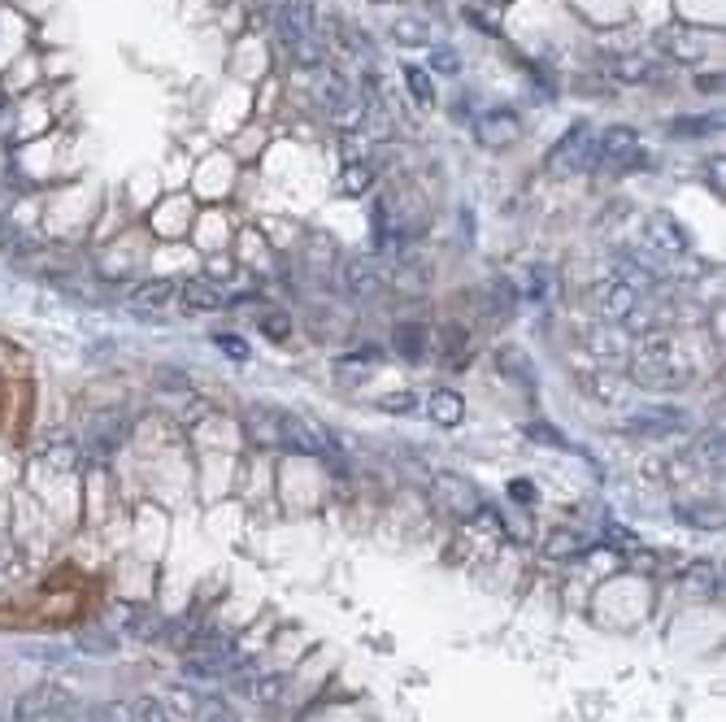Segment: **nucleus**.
Segmentation results:
<instances>
[{
    "label": "nucleus",
    "mask_w": 726,
    "mask_h": 722,
    "mask_svg": "<svg viewBox=\"0 0 726 722\" xmlns=\"http://www.w3.org/2000/svg\"><path fill=\"white\" fill-rule=\"evenodd\" d=\"M631 379L640 383L648 392H679L687 379H692V370H687V361L679 357V348L666 335H657V340H648L640 353L631 361Z\"/></svg>",
    "instance_id": "f257e3e1"
},
{
    "label": "nucleus",
    "mask_w": 726,
    "mask_h": 722,
    "mask_svg": "<svg viewBox=\"0 0 726 722\" xmlns=\"http://www.w3.org/2000/svg\"><path fill=\"white\" fill-rule=\"evenodd\" d=\"M70 709H74L70 692H61L57 683H40V688L18 696L14 714H18V722H57V718H66Z\"/></svg>",
    "instance_id": "f03ea898"
},
{
    "label": "nucleus",
    "mask_w": 726,
    "mask_h": 722,
    "mask_svg": "<svg viewBox=\"0 0 726 722\" xmlns=\"http://www.w3.org/2000/svg\"><path fill=\"white\" fill-rule=\"evenodd\" d=\"M279 448H287V453H305V457H327L331 440L322 435L318 422L283 414V409H279Z\"/></svg>",
    "instance_id": "7ed1b4c3"
},
{
    "label": "nucleus",
    "mask_w": 726,
    "mask_h": 722,
    "mask_svg": "<svg viewBox=\"0 0 726 722\" xmlns=\"http://www.w3.org/2000/svg\"><path fill=\"white\" fill-rule=\"evenodd\" d=\"M596 166V140L587 127H574L566 140L553 148V157H548V170L553 174H587Z\"/></svg>",
    "instance_id": "20e7f679"
},
{
    "label": "nucleus",
    "mask_w": 726,
    "mask_h": 722,
    "mask_svg": "<svg viewBox=\"0 0 726 722\" xmlns=\"http://www.w3.org/2000/svg\"><path fill=\"white\" fill-rule=\"evenodd\" d=\"M435 501H440L453 518H474V514H483V496H479V488H474L470 479H461V475H440V479H435Z\"/></svg>",
    "instance_id": "39448f33"
},
{
    "label": "nucleus",
    "mask_w": 726,
    "mask_h": 722,
    "mask_svg": "<svg viewBox=\"0 0 726 722\" xmlns=\"http://www.w3.org/2000/svg\"><path fill=\"white\" fill-rule=\"evenodd\" d=\"M622 431L627 435H674V431H687V414L674 405H648L640 414L622 418Z\"/></svg>",
    "instance_id": "423d86ee"
},
{
    "label": "nucleus",
    "mask_w": 726,
    "mask_h": 722,
    "mask_svg": "<svg viewBox=\"0 0 726 722\" xmlns=\"http://www.w3.org/2000/svg\"><path fill=\"white\" fill-rule=\"evenodd\" d=\"M640 140H635V131L627 127H613L605 140L596 144V166H609V170H631L640 166Z\"/></svg>",
    "instance_id": "0eeeda50"
},
{
    "label": "nucleus",
    "mask_w": 726,
    "mask_h": 722,
    "mask_svg": "<svg viewBox=\"0 0 726 722\" xmlns=\"http://www.w3.org/2000/svg\"><path fill=\"white\" fill-rule=\"evenodd\" d=\"M635 296L640 292H631L622 279H600L592 288V305L605 322H627L635 314Z\"/></svg>",
    "instance_id": "6e6552de"
},
{
    "label": "nucleus",
    "mask_w": 726,
    "mask_h": 722,
    "mask_svg": "<svg viewBox=\"0 0 726 722\" xmlns=\"http://www.w3.org/2000/svg\"><path fill=\"white\" fill-rule=\"evenodd\" d=\"M518 135H522V118L513 109H492V114H483L474 122V140L483 148H509Z\"/></svg>",
    "instance_id": "1a4fd4ad"
},
{
    "label": "nucleus",
    "mask_w": 726,
    "mask_h": 722,
    "mask_svg": "<svg viewBox=\"0 0 726 722\" xmlns=\"http://www.w3.org/2000/svg\"><path fill=\"white\" fill-rule=\"evenodd\" d=\"M122 427H127V418H122L118 409L92 414V422H87V444H92V457H109V453H114V448L122 444Z\"/></svg>",
    "instance_id": "9d476101"
},
{
    "label": "nucleus",
    "mask_w": 726,
    "mask_h": 722,
    "mask_svg": "<svg viewBox=\"0 0 726 722\" xmlns=\"http://www.w3.org/2000/svg\"><path fill=\"white\" fill-rule=\"evenodd\" d=\"M648 248H657L661 257H683L687 253V235L670 214H653L648 218Z\"/></svg>",
    "instance_id": "9b49d317"
},
{
    "label": "nucleus",
    "mask_w": 726,
    "mask_h": 722,
    "mask_svg": "<svg viewBox=\"0 0 726 722\" xmlns=\"http://www.w3.org/2000/svg\"><path fill=\"white\" fill-rule=\"evenodd\" d=\"M179 305L187 309V314H218V309L227 305V296H222L214 283H205V279H187L183 292H179Z\"/></svg>",
    "instance_id": "f8f14e48"
},
{
    "label": "nucleus",
    "mask_w": 726,
    "mask_h": 722,
    "mask_svg": "<svg viewBox=\"0 0 726 722\" xmlns=\"http://www.w3.org/2000/svg\"><path fill=\"white\" fill-rule=\"evenodd\" d=\"M392 348L405 361H422V357H427V348H431L427 322H400V327L392 331Z\"/></svg>",
    "instance_id": "ddd939ff"
},
{
    "label": "nucleus",
    "mask_w": 726,
    "mask_h": 722,
    "mask_svg": "<svg viewBox=\"0 0 726 722\" xmlns=\"http://www.w3.org/2000/svg\"><path fill=\"white\" fill-rule=\"evenodd\" d=\"M344 288L353 296H379L383 279H379V270H374L366 257H353V261H344Z\"/></svg>",
    "instance_id": "4468645a"
},
{
    "label": "nucleus",
    "mask_w": 726,
    "mask_h": 722,
    "mask_svg": "<svg viewBox=\"0 0 726 722\" xmlns=\"http://www.w3.org/2000/svg\"><path fill=\"white\" fill-rule=\"evenodd\" d=\"M683 592L700 596V601H713V596H722V575L709 562H696L692 570H687V579H683Z\"/></svg>",
    "instance_id": "2eb2a0df"
},
{
    "label": "nucleus",
    "mask_w": 726,
    "mask_h": 722,
    "mask_svg": "<svg viewBox=\"0 0 726 722\" xmlns=\"http://www.w3.org/2000/svg\"><path fill=\"white\" fill-rule=\"evenodd\" d=\"M244 422H248V435H253L257 444L279 448V409H261V405H253Z\"/></svg>",
    "instance_id": "dca6fc26"
},
{
    "label": "nucleus",
    "mask_w": 726,
    "mask_h": 722,
    "mask_svg": "<svg viewBox=\"0 0 726 722\" xmlns=\"http://www.w3.org/2000/svg\"><path fill=\"white\" fill-rule=\"evenodd\" d=\"M579 553H587V540L579 531H570V527H561V531H553L544 540V557H548V562H570V557H579Z\"/></svg>",
    "instance_id": "f3484780"
},
{
    "label": "nucleus",
    "mask_w": 726,
    "mask_h": 722,
    "mask_svg": "<svg viewBox=\"0 0 726 722\" xmlns=\"http://www.w3.org/2000/svg\"><path fill=\"white\" fill-rule=\"evenodd\" d=\"M440 353H444L448 366L461 370V366H466V357H470V331H466V327H457V322H448V327H440Z\"/></svg>",
    "instance_id": "a211bd4d"
},
{
    "label": "nucleus",
    "mask_w": 726,
    "mask_h": 722,
    "mask_svg": "<svg viewBox=\"0 0 726 722\" xmlns=\"http://www.w3.org/2000/svg\"><path fill=\"white\" fill-rule=\"evenodd\" d=\"M374 361H379V348H361V353H348V357L335 361V375H340L344 388H353L361 375H370L374 370Z\"/></svg>",
    "instance_id": "6ab92c4d"
},
{
    "label": "nucleus",
    "mask_w": 726,
    "mask_h": 722,
    "mask_svg": "<svg viewBox=\"0 0 726 722\" xmlns=\"http://www.w3.org/2000/svg\"><path fill=\"white\" fill-rule=\"evenodd\" d=\"M700 475H713V470H722V431H709L700 435V444L692 448V457H687Z\"/></svg>",
    "instance_id": "aec40b11"
},
{
    "label": "nucleus",
    "mask_w": 726,
    "mask_h": 722,
    "mask_svg": "<svg viewBox=\"0 0 726 722\" xmlns=\"http://www.w3.org/2000/svg\"><path fill=\"white\" fill-rule=\"evenodd\" d=\"M427 409H431V418L440 422V427H457V422L466 418V405H461V396H457V392H448V388H435Z\"/></svg>",
    "instance_id": "412c9836"
},
{
    "label": "nucleus",
    "mask_w": 726,
    "mask_h": 722,
    "mask_svg": "<svg viewBox=\"0 0 726 722\" xmlns=\"http://www.w3.org/2000/svg\"><path fill=\"white\" fill-rule=\"evenodd\" d=\"M170 296H174V283L153 279V283H144L140 292H131V305L144 309V314H153V309H166L170 305Z\"/></svg>",
    "instance_id": "4be33fe9"
},
{
    "label": "nucleus",
    "mask_w": 726,
    "mask_h": 722,
    "mask_svg": "<svg viewBox=\"0 0 726 722\" xmlns=\"http://www.w3.org/2000/svg\"><path fill=\"white\" fill-rule=\"evenodd\" d=\"M161 705L174 709V714H183V718H192L196 705H200V696L192 688H166V692H161Z\"/></svg>",
    "instance_id": "5701e85b"
},
{
    "label": "nucleus",
    "mask_w": 726,
    "mask_h": 722,
    "mask_svg": "<svg viewBox=\"0 0 726 722\" xmlns=\"http://www.w3.org/2000/svg\"><path fill=\"white\" fill-rule=\"evenodd\" d=\"M44 466H53V470H74L79 466V448H74L70 440H61V444H48V453H44Z\"/></svg>",
    "instance_id": "b1692460"
},
{
    "label": "nucleus",
    "mask_w": 726,
    "mask_h": 722,
    "mask_svg": "<svg viewBox=\"0 0 726 722\" xmlns=\"http://www.w3.org/2000/svg\"><path fill=\"white\" fill-rule=\"evenodd\" d=\"M261 335H266V340H287V335H292V318L283 314V309H266V314H261V327H257Z\"/></svg>",
    "instance_id": "393cba45"
},
{
    "label": "nucleus",
    "mask_w": 726,
    "mask_h": 722,
    "mask_svg": "<svg viewBox=\"0 0 726 722\" xmlns=\"http://www.w3.org/2000/svg\"><path fill=\"white\" fill-rule=\"evenodd\" d=\"M405 83H409V92H413V101H418V105H431V101H435L431 74L422 70V66H405Z\"/></svg>",
    "instance_id": "a878e982"
},
{
    "label": "nucleus",
    "mask_w": 726,
    "mask_h": 722,
    "mask_svg": "<svg viewBox=\"0 0 726 722\" xmlns=\"http://www.w3.org/2000/svg\"><path fill=\"white\" fill-rule=\"evenodd\" d=\"M192 718L196 722H235V714L227 709V701H218V696H200V705H196Z\"/></svg>",
    "instance_id": "bb28decb"
},
{
    "label": "nucleus",
    "mask_w": 726,
    "mask_h": 722,
    "mask_svg": "<svg viewBox=\"0 0 726 722\" xmlns=\"http://www.w3.org/2000/svg\"><path fill=\"white\" fill-rule=\"evenodd\" d=\"M500 370H505V375H518L522 383H531V366L518 348H500Z\"/></svg>",
    "instance_id": "cd10ccee"
},
{
    "label": "nucleus",
    "mask_w": 726,
    "mask_h": 722,
    "mask_svg": "<svg viewBox=\"0 0 726 722\" xmlns=\"http://www.w3.org/2000/svg\"><path fill=\"white\" fill-rule=\"evenodd\" d=\"M679 518L700 522V527H722V509H718V505H709V509H700V505H679Z\"/></svg>",
    "instance_id": "c85d7f7f"
},
{
    "label": "nucleus",
    "mask_w": 726,
    "mask_h": 722,
    "mask_svg": "<svg viewBox=\"0 0 726 722\" xmlns=\"http://www.w3.org/2000/svg\"><path fill=\"white\" fill-rule=\"evenodd\" d=\"M527 435H531V440H535V444H553V448H570V440H566V435H561V431L553 427V422H531V427H527Z\"/></svg>",
    "instance_id": "c756f323"
},
{
    "label": "nucleus",
    "mask_w": 726,
    "mask_h": 722,
    "mask_svg": "<svg viewBox=\"0 0 726 722\" xmlns=\"http://www.w3.org/2000/svg\"><path fill=\"white\" fill-rule=\"evenodd\" d=\"M131 722H170L166 705L161 701H135L131 705Z\"/></svg>",
    "instance_id": "7c9ffc66"
},
{
    "label": "nucleus",
    "mask_w": 726,
    "mask_h": 722,
    "mask_svg": "<svg viewBox=\"0 0 726 722\" xmlns=\"http://www.w3.org/2000/svg\"><path fill=\"white\" fill-rule=\"evenodd\" d=\"M413 405H418L413 401V392H392V396H383L379 401V409H387V414H409Z\"/></svg>",
    "instance_id": "2f4dec72"
},
{
    "label": "nucleus",
    "mask_w": 726,
    "mask_h": 722,
    "mask_svg": "<svg viewBox=\"0 0 726 722\" xmlns=\"http://www.w3.org/2000/svg\"><path fill=\"white\" fill-rule=\"evenodd\" d=\"M718 127H722L718 118H705V122H674L670 131L674 135H709V131H718Z\"/></svg>",
    "instance_id": "473e14b6"
},
{
    "label": "nucleus",
    "mask_w": 726,
    "mask_h": 722,
    "mask_svg": "<svg viewBox=\"0 0 726 722\" xmlns=\"http://www.w3.org/2000/svg\"><path fill=\"white\" fill-rule=\"evenodd\" d=\"M214 344L222 348V353H231L235 361H248V344L240 340V335H214Z\"/></svg>",
    "instance_id": "72a5a7b5"
},
{
    "label": "nucleus",
    "mask_w": 726,
    "mask_h": 722,
    "mask_svg": "<svg viewBox=\"0 0 726 722\" xmlns=\"http://www.w3.org/2000/svg\"><path fill=\"white\" fill-rule=\"evenodd\" d=\"M96 722H131V705H122V701L118 705H105L96 714Z\"/></svg>",
    "instance_id": "f704fd0d"
},
{
    "label": "nucleus",
    "mask_w": 726,
    "mask_h": 722,
    "mask_svg": "<svg viewBox=\"0 0 726 722\" xmlns=\"http://www.w3.org/2000/svg\"><path fill=\"white\" fill-rule=\"evenodd\" d=\"M396 35H400V40H413V44L427 40V31H422L418 22H396Z\"/></svg>",
    "instance_id": "c9c22d12"
},
{
    "label": "nucleus",
    "mask_w": 726,
    "mask_h": 722,
    "mask_svg": "<svg viewBox=\"0 0 726 722\" xmlns=\"http://www.w3.org/2000/svg\"><path fill=\"white\" fill-rule=\"evenodd\" d=\"M366 188V170H348L344 174V192H361Z\"/></svg>",
    "instance_id": "e433bc0d"
},
{
    "label": "nucleus",
    "mask_w": 726,
    "mask_h": 722,
    "mask_svg": "<svg viewBox=\"0 0 726 722\" xmlns=\"http://www.w3.org/2000/svg\"><path fill=\"white\" fill-rule=\"evenodd\" d=\"M509 492L518 496L522 505H531V496H535V488H531V483H522V479H518V483H509Z\"/></svg>",
    "instance_id": "4c0bfd02"
},
{
    "label": "nucleus",
    "mask_w": 726,
    "mask_h": 722,
    "mask_svg": "<svg viewBox=\"0 0 726 722\" xmlns=\"http://www.w3.org/2000/svg\"><path fill=\"white\" fill-rule=\"evenodd\" d=\"M435 61H440L444 70H457V57H453V53H435Z\"/></svg>",
    "instance_id": "58836bf2"
}]
</instances>
